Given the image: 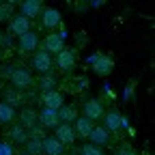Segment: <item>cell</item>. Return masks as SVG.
Here are the masks:
<instances>
[{
    "label": "cell",
    "instance_id": "obj_1",
    "mask_svg": "<svg viewBox=\"0 0 155 155\" xmlns=\"http://www.w3.org/2000/svg\"><path fill=\"white\" fill-rule=\"evenodd\" d=\"M91 69L99 75V78H108L114 69V58L108 56V54H101V52H97L91 56Z\"/></svg>",
    "mask_w": 155,
    "mask_h": 155
},
{
    "label": "cell",
    "instance_id": "obj_2",
    "mask_svg": "<svg viewBox=\"0 0 155 155\" xmlns=\"http://www.w3.org/2000/svg\"><path fill=\"white\" fill-rule=\"evenodd\" d=\"M9 80H11V86L19 88V91H24V88H30L35 84V78L30 75L28 69H13L9 73Z\"/></svg>",
    "mask_w": 155,
    "mask_h": 155
},
{
    "label": "cell",
    "instance_id": "obj_3",
    "mask_svg": "<svg viewBox=\"0 0 155 155\" xmlns=\"http://www.w3.org/2000/svg\"><path fill=\"white\" fill-rule=\"evenodd\" d=\"M41 48L48 52V54H58L63 48H65V35H61V32H48L45 35V39L41 41Z\"/></svg>",
    "mask_w": 155,
    "mask_h": 155
},
{
    "label": "cell",
    "instance_id": "obj_4",
    "mask_svg": "<svg viewBox=\"0 0 155 155\" xmlns=\"http://www.w3.org/2000/svg\"><path fill=\"white\" fill-rule=\"evenodd\" d=\"M75 52L73 50H67V48H63L61 52L56 54V67H58V71H63V73H69V71H73L75 69Z\"/></svg>",
    "mask_w": 155,
    "mask_h": 155
},
{
    "label": "cell",
    "instance_id": "obj_5",
    "mask_svg": "<svg viewBox=\"0 0 155 155\" xmlns=\"http://www.w3.org/2000/svg\"><path fill=\"white\" fill-rule=\"evenodd\" d=\"M39 101H41L43 108H52V110H58L63 104H65V97L61 91H56V88H50V91H43L41 97H39Z\"/></svg>",
    "mask_w": 155,
    "mask_h": 155
},
{
    "label": "cell",
    "instance_id": "obj_6",
    "mask_svg": "<svg viewBox=\"0 0 155 155\" xmlns=\"http://www.w3.org/2000/svg\"><path fill=\"white\" fill-rule=\"evenodd\" d=\"M54 129H56V131H54V138H56V140H61V142H63V147L73 144V142H75V138H78L75 131H73V125H71V123H63V121H61Z\"/></svg>",
    "mask_w": 155,
    "mask_h": 155
},
{
    "label": "cell",
    "instance_id": "obj_7",
    "mask_svg": "<svg viewBox=\"0 0 155 155\" xmlns=\"http://www.w3.org/2000/svg\"><path fill=\"white\" fill-rule=\"evenodd\" d=\"M41 26L43 28H48V30H52V28H58V24L63 22V17H61V11L58 9H54V7H45V9H41Z\"/></svg>",
    "mask_w": 155,
    "mask_h": 155
},
{
    "label": "cell",
    "instance_id": "obj_8",
    "mask_svg": "<svg viewBox=\"0 0 155 155\" xmlns=\"http://www.w3.org/2000/svg\"><path fill=\"white\" fill-rule=\"evenodd\" d=\"M52 63H54V61H52V54H48L43 48H41V50H37L35 56H32V69L41 71V73H50Z\"/></svg>",
    "mask_w": 155,
    "mask_h": 155
},
{
    "label": "cell",
    "instance_id": "obj_9",
    "mask_svg": "<svg viewBox=\"0 0 155 155\" xmlns=\"http://www.w3.org/2000/svg\"><path fill=\"white\" fill-rule=\"evenodd\" d=\"M30 30V19L26 17V15H11V19H9V32L11 35H15V37H19V35H24V32H28Z\"/></svg>",
    "mask_w": 155,
    "mask_h": 155
},
{
    "label": "cell",
    "instance_id": "obj_10",
    "mask_svg": "<svg viewBox=\"0 0 155 155\" xmlns=\"http://www.w3.org/2000/svg\"><path fill=\"white\" fill-rule=\"evenodd\" d=\"M37 123H39V125H43V127H50V129H54L58 123H61V116H58V110L43 108L41 112H37Z\"/></svg>",
    "mask_w": 155,
    "mask_h": 155
},
{
    "label": "cell",
    "instance_id": "obj_11",
    "mask_svg": "<svg viewBox=\"0 0 155 155\" xmlns=\"http://www.w3.org/2000/svg\"><path fill=\"white\" fill-rule=\"evenodd\" d=\"M82 112H84L86 119H91V121H99L101 116H104V112H106V108H104V104H101L99 99H88V101H84Z\"/></svg>",
    "mask_w": 155,
    "mask_h": 155
},
{
    "label": "cell",
    "instance_id": "obj_12",
    "mask_svg": "<svg viewBox=\"0 0 155 155\" xmlns=\"http://www.w3.org/2000/svg\"><path fill=\"white\" fill-rule=\"evenodd\" d=\"M101 119L106 121V123H104V127H106L108 131H119L123 125H127V123H125V119H123V114H121V112H116V110L104 112Z\"/></svg>",
    "mask_w": 155,
    "mask_h": 155
},
{
    "label": "cell",
    "instance_id": "obj_13",
    "mask_svg": "<svg viewBox=\"0 0 155 155\" xmlns=\"http://www.w3.org/2000/svg\"><path fill=\"white\" fill-rule=\"evenodd\" d=\"M37 45H39V37H37V32L28 30V32H24V35H19V52H22V54L35 52Z\"/></svg>",
    "mask_w": 155,
    "mask_h": 155
},
{
    "label": "cell",
    "instance_id": "obj_14",
    "mask_svg": "<svg viewBox=\"0 0 155 155\" xmlns=\"http://www.w3.org/2000/svg\"><path fill=\"white\" fill-rule=\"evenodd\" d=\"M88 140H91L93 144L104 147V144L110 142V131H108L104 125H93V129H91V134H88Z\"/></svg>",
    "mask_w": 155,
    "mask_h": 155
},
{
    "label": "cell",
    "instance_id": "obj_15",
    "mask_svg": "<svg viewBox=\"0 0 155 155\" xmlns=\"http://www.w3.org/2000/svg\"><path fill=\"white\" fill-rule=\"evenodd\" d=\"M19 7H22V15H26L28 19H32V17H37L39 13H41L43 0H22Z\"/></svg>",
    "mask_w": 155,
    "mask_h": 155
},
{
    "label": "cell",
    "instance_id": "obj_16",
    "mask_svg": "<svg viewBox=\"0 0 155 155\" xmlns=\"http://www.w3.org/2000/svg\"><path fill=\"white\" fill-rule=\"evenodd\" d=\"M93 125H95V121L86 119V116H78L73 121V131H75V136H80V138H88Z\"/></svg>",
    "mask_w": 155,
    "mask_h": 155
},
{
    "label": "cell",
    "instance_id": "obj_17",
    "mask_svg": "<svg viewBox=\"0 0 155 155\" xmlns=\"http://www.w3.org/2000/svg\"><path fill=\"white\" fill-rule=\"evenodd\" d=\"M41 151L48 153V155H63V142L56 140L54 136L43 138V140H41Z\"/></svg>",
    "mask_w": 155,
    "mask_h": 155
},
{
    "label": "cell",
    "instance_id": "obj_18",
    "mask_svg": "<svg viewBox=\"0 0 155 155\" xmlns=\"http://www.w3.org/2000/svg\"><path fill=\"white\" fill-rule=\"evenodd\" d=\"M58 116H61V121L63 123H71V121H75L78 116V108L75 106H67V104H63L61 108H58Z\"/></svg>",
    "mask_w": 155,
    "mask_h": 155
},
{
    "label": "cell",
    "instance_id": "obj_19",
    "mask_svg": "<svg viewBox=\"0 0 155 155\" xmlns=\"http://www.w3.org/2000/svg\"><path fill=\"white\" fill-rule=\"evenodd\" d=\"M5 99H7V104H11L13 108H15V106H22V104H24V93L19 91V88H15V86H13V88H7V91H5Z\"/></svg>",
    "mask_w": 155,
    "mask_h": 155
},
{
    "label": "cell",
    "instance_id": "obj_20",
    "mask_svg": "<svg viewBox=\"0 0 155 155\" xmlns=\"http://www.w3.org/2000/svg\"><path fill=\"white\" fill-rule=\"evenodd\" d=\"M19 125L26 127V129H30L32 125H37V112L32 108H24L22 114H19Z\"/></svg>",
    "mask_w": 155,
    "mask_h": 155
},
{
    "label": "cell",
    "instance_id": "obj_21",
    "mask_svg": "<svg viewBox=\"0 0 155 155\" xmlns=\"http://www.w3.org/2000/svg\"><path fill=\"white\" fill-rule=\"evenodd\" d=\"M15 121V108L7 101L0 104V123H13Z\"/></svg>",
    "mask_w": 155,
    "mask_h": 155
},
{
    "label": "cell",
    "instance_id": "obj_22",
    "mask_svg": "<svg viewBox=\"0 0 155 155\" xmlns=\"http://www.w3.org/2000/svg\"><path fill=\"white\" fill-rule=\"evenodd\" d=\"M9 134H11V140L13 142H26L28 140V129L22 127V125H15Z\"/></svg>",
    "mask_w": 155,
    "mask_h": 155
},
{
    "label": "cell",
    "instance_id": "obj_23",
    "mask_svg": "<svg viewBox=\"0 0 155 155\" xmlns=\"http://www.w3.org/2000/svg\"><path fill=\"white\" fill-rule=\"evenodd\" d=\"M24 144H26V149H28L26 153H32V155L43 153V151H41V140H39V138H28Z\"/></svg>",
    "mask_w": 155,
    "mask_h": 155
},
{
    "label": "cell",
    "instance_id": "obj_24",
    "mask_svg": "<svg viewBox=\"0 0 155 155\" xmlns=\"http://www.w3.org/2000/svg\"><path fill=\"white\" fill-rule=\"evenodd\" d=\"M80 155H104V151H101V147H99V144L88 142V144H84V147L80 149Z\"/></svg>",
    "mask_w": 155,
    "mask_h": 155
},
{
    "label": "cell",
    "instance_id": "obj_25",
    "mask_svg": "<svg viewBox=\"0 0 155 155\" xmlns=\"http://www.w3.org/2000/svg\"><path fill=\"white\" fill-rule=\"evenodd\" d=\"M13 15V7L7 2V5H0V22H9Z\"/></svg>",
    "mask_w": 155,
    "mask_h": 155
},
{
    "label": "cell",
    "instance_id": "obj_26",
    "mask_svg": "<svg viewBox=\"0 0 155 155\" xmlns=\"http://www.w3.org/2000/svg\"><path fill=\"white\" fill-rule=\"evenodd\" d=\"M54 78L52 75H45L43 73V78H41V82H39V86H41V91H50V88H54Z\"/></svg>",
    "mask_w": 155,
    "mask_h": 155
},
{
    "label": "cell",
    "instance_id": "obj_27",
    "mask_svg": "<svg viewBox=\"0 0 155 155\" xmlns=\"http://www.w3.org/2000/svg\"><path fill=\"white\" fill-rule=\"evenodd\" d=\"M114 155H138V153H136V149H131V144H121Z\"/></svg>",
    "mask_w": 155,
    "mask_h": 155
},
{
    "label": "cell",
    "instance_id": "obj_28",
    "mask_svg": "<svg viewBox=\"0 0 155 155\" xmlns=\"http://www.w3.org/2000/svg\"><path fill=\"white\" fill-rule=\"evenodd\" d=\"M0 155H13V147L9 142H0Z\"/></svg>",
    "mask_w": 155,
    "mask_h": 155
},
{
    "label": "cell",
    "instance_id": "obj_29",
    "mask_svg": "<svg viewBox=\"0 0 155 155\" xmlns=\"http://www.w3.org/2000/svg\"><path fill=\"white\" fill-rule=\"evenodd\" d=\"M7 2H9L11 7H15V5H19V2H22V0H7Z\"/></svg>",
    "mask_w": 155,
    "mask_h": 155
},
{
    "label": "cell",
    "instance_id": "obj_30",
    "mask_svg": "<svg viewBox=\"0 0 155 155\" xmlns=\"http://www.w3.org/2000/svg\"><path fill=\"white\" fill-rule=\"evenodd\" d=\"M5 43V37H2V32H0V45H2Z\"/></svg>",
    "mask_w": 155,
    "mask_h": 155
},
{
    "label": "cell",
    "instance_id": "obj_31",
    "mask_svg": "<svg viewBox=\"0 0 155 155\" xmlns=\"http://www.w3.org/2000/svg\"><path fill=\"white\" fill-rule=\"evenodd\" d=\"M19 155H32V153H19Z\"/></svg>",
    "mask_w": 155,
    "mask_h": 155
},
{
    "label": "cell",
    "instance_id": "obj_32",
    "mask_svg": "<svg viewBox=\"0 0 155 155\" xmlns=\"http://www.w3.org/2000/svg\"><path fill=\"white\" fill-rule=\"evenodd\" d=\"M69 155H78V153H69Z\"/></svg>",
    "mask_w": 155,
    "mask_h": 155
},
{
    "label": "cell",
    "instance_id": "obj_33",
    "mask_svg": "<svg viewBox=\"0 0 155 155\" xmlns=\"http://www.w3.org/2000/svg\"><path fill=\"white\" fill-rule=\"evenodd\" d=\"M142 155H149V153H142Z\"/></svg>",
    "mask_w": 155,
    "mask_h": 155
},
{
    "label": "cell",
    "instance_id": "obj_34",
    "mask_svg": "<svg viewBox=\"0 0 155 155\" xmlns=\"http://www.w3.org/2000/svg\"><path fill=\"white\" fill-rule=\"evenodd\" d=\"M0 2H2V0H0Z\"/></svg>",
    "mask_w": 155,
    "mask_h": 155
}]
</instances>
